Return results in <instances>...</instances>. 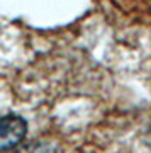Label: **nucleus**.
Returning a JSON list of instances; mask_svg holds the SVG:
<instances>
[{"instance_id":"2","label":"nucleus","mask_w":151,"mask_h":153,"mask_svg":"<svg viewBox=\"0 0 151 153\" xmlns=\"http://www.w3.org/2000/svg\"><path fill=\"white\" fill-rule=\"evenodd\" d=\"M19 153H63L59 145L56 143H48V141H34L29 146L22 148Z\"/></svg>"},{"instance_id":"1","label":"nucleus","mask_w":151,"mask_h":153,"mask_svg":"<svg viewBox=\"0 0 151 153\" xmlns=\"http://www.w3.org/2000/svg\"><path fill=\"white\" fill-rule=\"evenodd\" d=\"M27 123L21 116L9 114L0 117V153L9 152L21 145L26 138Z\"/></svg>"}]
</instances>
